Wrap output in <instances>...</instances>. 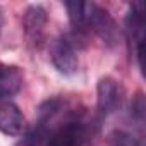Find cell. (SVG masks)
<instances>
[{"label": "cell", "instance_id": "3", "mask_svg": "<svg viewBox=\"0 0 146 146\" xmlns=\"http://www.w3.org/2000/svg\"><path fill=\"white\" fill-rule=\"evenodd\" d=\"M124 102V88L112 78H102L96 84L98 110L105 115L117 112Z\"/></svg>", "mask_w": 146, "mask_h": 146}, {"label": "cell", "instance_id": "2", "mask_svg": "<svg viewBox=\"0 0 146 146\" xmlns=\"http://www.w3.org/2000/svg\"><path fill=\"white\" fill-rule=\"evenodd\" d=\"M50 60L53 67L64 76H72L79 69V58L76 48L65 36L57 38L50 45Z\"/></svg>", "mask_w": 146, "mask_h": 146}, {"label": "cell", "instance_id": "7", "mask_svg": "<svg viewBox=\"0 0 146 146\" xmlns=\"http://www.w3.org/2000/svg\"><path fill=\"white\" fill-rule=\"evenodd\" d=\"M23 72L16 65L0 67V100H11L23 88Z\"/></svg>", "mask_w": 146, "mask_h": 146}, {"label": "cell", "instance_id": "5", "mask_svg": "<svg viewBox=\"0 0 146 146\" xmlns=\"http://www.w3.org/2000/svg\"><path fill=\"white\" fill-rule=\"evenodd\" d=\"M46 21H48L46 11L41 5H31V7H28V11L24 14V19H23V24H24V33H26V36H28V40L31 43L36 45V43L41 41Z\"/></svg>", "mask_w": 146, "mask_h": 146}, {"label": "cell", "instance_id": "11", "mask_svg": "<svg viewBox=\"0 0 146 146\" xmlns=\"http://www.w3.org/2000/svg\"><path fill=\"white\" fill-rule=\"evenodd\" d=\"M0 67H2V64H0Z\"/></svg>", "mask_w": 146, "mask_h": 146}, {"label": "cell", "instance_id": "10", "mask_svg": "<svg viewBox=\"0 0 146 146\" xmlns=\"http://www.w3.org/2000/svg\"><path fill=\"white\" fill-rule=\"evenodd\" d=\"M132 115H134L139 122H143V119H144V100H143V95H141V93L137 95L136 102L132 103Z\"/></svg>", "mask_w": 146, "mask_h": 146}, {"label": "cell", "instance_id": "8", "mask_svg": "<svg viewBox=\"0 0 146 146\" xmlns=\"http://www.w3.org/2000/svg\"><path fill=\"white\" fill-rule=\"evenodd\" d=\"M69 21L76 31L86 29V2H65Z\"/></svg>", "mask_w": 146, "mask_h": 146}, {"label": "cell", "instance_id": "9", "mask_svg": "<svg viewBox=\"0 0 146 146\" xmlns=\"http://www.w3.org/2000/svg\"><path fill=\"white\" fill-rule=\"evenodd\" d=\"M108 144L110 146H137V139L122 129H115L108 136Z\"/></svg>", "mask_w": 146, "mask_h": 146}, {"label": "cell", "instance_id": "4", "mask_svg": "<svg viewBox=\"0 0 146 146\" xmlns=\"http://www.w3.org/2000/svg\"><path fill=\"white\" fill-rule=\"evenodd\" d=\"M26 131V119L19 107L11 100H0V132L5 136H21Z\"/></svg>", "mask_w": 146, "mask_h": 146}, {"label": "cell", "instance_id": "6", "mask_svg": "<svg viewBox=\"0 0 146 146\" xmlns=\"http://www.w3.org/2000/svg\"><path fill=\"white\" fill-rule=\"evenodd\" d=\"M83 141H84L83 125L76 120H72L52 134L48 146H83Z\"/></svg>", "mask_w": 146, "mask_h": 146}, {"label": "cell", "instance_id": "1", "mask_svg": "<svg viewBox=\"0 0 146 146\" xmlns=\"http://www.w3.org/2000/svg\"><path fill=\"white\" fill-rule=\"evenodd\" d=\"M86 28L96 33V36L107 46H115L119 43L120 33L113 17L108 14V11L96 4H86Z\"/></svg>", "mask_w": 146, "mask_h": 146}]
</instances>
